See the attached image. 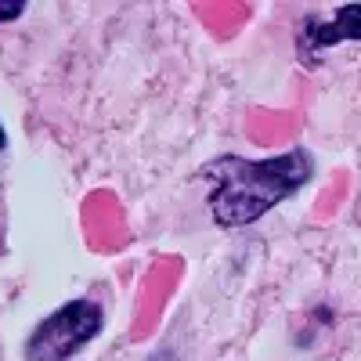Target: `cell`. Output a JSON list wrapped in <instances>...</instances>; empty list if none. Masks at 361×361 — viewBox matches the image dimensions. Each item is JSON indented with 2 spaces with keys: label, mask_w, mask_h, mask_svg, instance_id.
Returning a JSON list of instances; mask_svg holds the SVG:
<instances>
[{
  "label": "cell",
  "mask_w": 361,
  "mask_h": 361,
  "mask_svg": "<svg viewBox=\"0 0 361 361\" xmlns=\"http://www.w3.org/2000/svg\"><path fill=\"white\" fill-rule=\"evenodd\" d=\"M314 173V163L304 148H293L286 156H271L260 163L224 156L206 166V177L214 180L209 192V214L221 228H246L260 221L271 206L289 199L296 188H304Z\"/></svg>",
  "instance_id": "obj_1"
},
{
  "label": "cell",
  "mask_w": 361,
  "mask_h": 361,
  "mask_svg": "<svg viewBox=\"0 0 361 361\" xmlns=\"http://www.w3.org/2000/svg\"><path fill=\"white\" fill-rule=\"evenodd\" d=\"M105 311L94 300H69L51 311L25 340V361H69L102 333Z\"/></svg>",
  "instance_id": "obj_2"
},
{
  "label": "cell",
  "mask_w": 361,
  "mask_h": 361,
  "mask_svg": "<svg viewBox=\"0 0 361 361\" xmlns=\"http://www.w3.org/2000/svg\"><path fill=\"white\" fill-rule=\"evenodd\" d=\"M304 47L322 51V47H333L336 40H361V4H347L340 8V15L333 18V25H322L314 18H307L304 25Z\"/></svg>",
  "instance_id": "obj_3"
},
{
  "label": "cell",
  "mask_w": 361,
  "mask_h": 361,
  "mask_svg": "<svg viewBox=\"0 0 361 361\" xmlns=\"http://www.w3.org/2000/svg\"><path fill=\"white\" fill-rule=\"evenodd\" d=\"M22 11H25L22 0H0V22H15Z\"/></svg>",
  "instance_id": "obj_4"
},
{
  "label": "cell",
  "mask_w": 361,
  "mask_h": 361,
  "mask_svg": "<svg viewBox=\"0 0 361 361\" xmlns=\"http://www.w3.org/2000/svg\"><path fill=\"white\" fill-rule=\"evenodd\" d=\"M0 152H4V127H0Z\"/></svg>",
  "instance_id": "obj_5"
}]
</instances>
